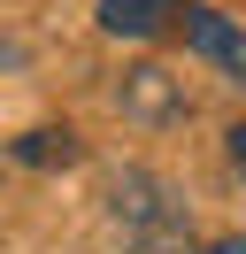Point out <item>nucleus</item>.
<instances>
[{
  "label": "nucleus",
  "mask_w": 246,
  "mask_h": 254,
  "mask_svg": "<svg viewBox=\"0 0 246 254\" xmlns=\"http://www.w3.org/2000/svg\"><path fill=\"white\" fill-rule=\"evenodd\" d=\"M184 47L200 54V62H215L231 85H246V31L231 16H215V8H192L184 16Z\"/></svg>",
  "instance_id": "nucleus-1"
},
{
  "label": "nucleus",
  "mask_w": 246,
  "mask_h": 254,
  "mask_svg": "<svg viewBox=\"0 0 246 254\" xmlns=\"http://www.w3.org/2000/svg\"><path fill=\"white\" fill-rule=\"evenodd\" d=\"M200 0H100V31L108 39H154L169 23H184Z\"/></svg>",
  "instance_id": "nucleus-2"
},
{
  "label": "nucleus",
  "mask_w": 246,
  "mask_h": 254,
  "mask_svg": "<svg viewBox=\"0 0 246 254\" xmlns=\"http://www.w3.org/2000/svg\"><path fill=\"white\" fill-rule=\"evenodd\" d=\"M15 154H23V162H69L77 146H69V131H31V139L15 146Z\"/></svg>",
  "instance_id": "nucleus-3"
},
{
  "label": "nucleus",
  "mask_w": 246,
  "mask_h": 254,
  "mask_svg": "<svg viewBox=\"0 0 246 254\" xmlns=\"http://www.w3.org/2000/svg\"><path fill=\"white\" fill-rule=\"evenodd\" d=\"M231 170H239V177H246V124H239V131H231Z\"/></svg>",
  "instance_id": "nucleus-4"
},
{
  "label": "nucleus",
  "mask_w": 246,
  "mask_h": 254,
  "mask_svg": "<svg viewBox=\"0 0 246 254\" xmlns=\"http://www.w3.org/2000/svg\"><path fill=\"white\" fill-rule=\"evenodd\" d=\"M200 254H246V231L239 239H215V247H200Z\"/></svg>",
  "instance_id": "nucleus-5"
}]
</instances>
